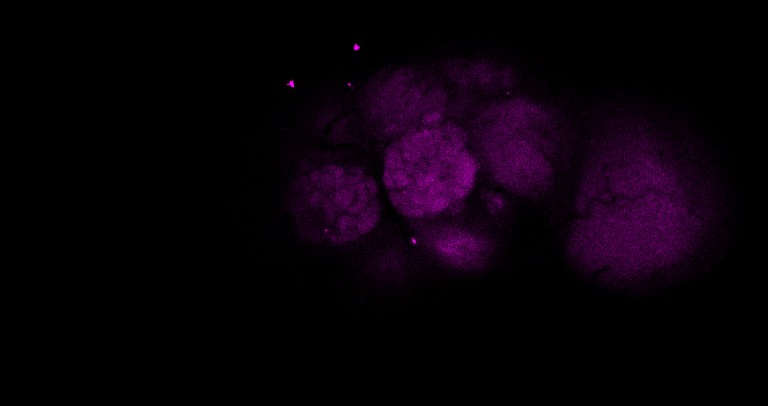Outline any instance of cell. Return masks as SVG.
Here are the masks:
<instances>
[{"mask_svg":"<svg viewBox=\"0 0 768 406\" xmlns=\"http://www.w3.org/2000/svg\"><path fill=\"white\" fill-rule=\"evenodd\" d=\"M577 213L569 240L573 259L605 275L673 260L700 220L682 166L643 130L600 140L587 162Z\"/></svg>","mask_w":768,"mask_h":406,"instance_id":"1","label":"cell"},{"mask_svg":"<svg viewBox=\"0 0 768 406\" xmlns=\"http://www.w3.org/2000/svg\"><path fill=\"white\" fill-rule=\"evenodd\" d=\"M478 161L468 133L452 122L411 130L387 147L383 183L395 210L411 220L454 211L471 195Z\"/></svg>","mask_w":768,"mask_h":406,"instance_id":"2","label":"cell"},{"mask_svg":"<svg viewBox=\"0 0 768 406\" xmlns=\"http://www.w3.org/2000/svg\"><path fill=\"white\" fill-rule=\"evenodd\" d=\"M379 188L362 167L325 161L302 170L287 196L288 210L307 239L333 245L371 233L381 218Z\"/></svg>","mask_w":768,"mask_h":406,"instance_id":"3","label":"cell"},{"mask_svg":"<svg viewBox=\"0 0 768 406\" xmlns=\"http://www.w3.org/2000/svg\"><path fill=\"white\" fill-rule=\"evenodd\" d=\"M488 115L486 164L496 181L512 193L536 196L554 180L552 119L540 107L525 105L520 131L510 106Z\"/></svg>","mask_w":768,"mask_h":406,"instance_id":"4","label":"cell"},{"mask_svg":"<svg viewBox=\"0 0 768 406\" xmlns=\"http://www.w3.org/2000/svg\"><path fill=\"white\" fill-rule=\"evenodd\" d=\"M366 108L374 124L395 139L444 121L447 97L443 86L431 75L402 69L376 84Z\"/></svg>","mask_w":768,"mask_h":406,"instance_id":"5","label":"cell"},{"mask_svg":"<svg viewBox=\"0 0 768 406\" xmlns=\"http://www.w3.org/2000/svg\"><path fill=\"white\" fill-rule=\"evenodd\" d=\"M427 245L441 260L454 266H472L487 251L486 242L473 232L443 227L427 236Z\"/></svg>","mask_w":768,"mask_h":406,"instance_id":"6","label":"cell"}]
</instances>
